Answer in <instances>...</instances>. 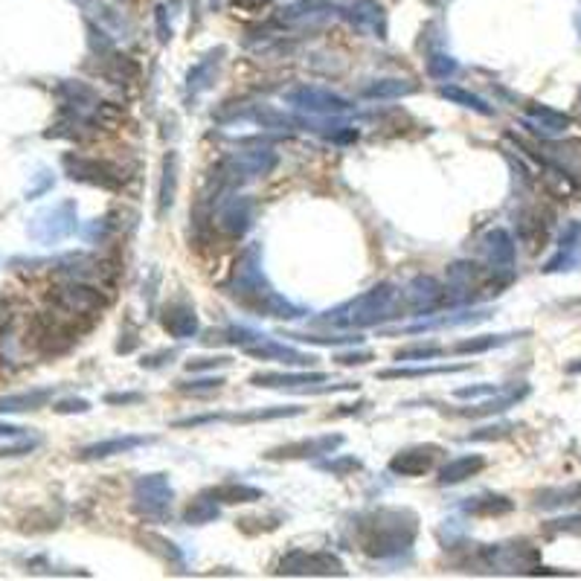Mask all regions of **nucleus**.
<instances>
[{
  "label": "nucleus",
  "mask_w": 581,
  "mask_h": 581,
  "mask_svg": "<svg viewBox=\"0 0 581 581\" xmlns=\"http://www.w3.org/2000/svg\"><path fill=\"white\" fill-rule=\"evenodd\" d=\"M360 549L372 558H393L413 547L416 514L402 509H378L360 518Z\"/></svg>",
  "instance_id": "obj_1"
},
{
  "label": "nucleus",
  "mask_w": 581,
  "mask_h": 581,
  "mask_svg": "<svg viewBox=\"0 0 581 581\" xmlns=\"http://www.w3.org/2000/svg\"><path fill=\"white\" fill-rule=\"evenodd\" d=\"M259 250L250 248L244 253V259L236 265V274H232V296L244 305L250 308L256 314H265V317H300V308H294L288 300H282V296L268 286L265 282V274L259 268Z\"/></svg>",
  "instance_id": "obj_2"
},
{
  "label": "nucleus",
  "mask_w": 581,
  "mask_h": 581,
  "mask_svg": "<svg viewBox=\"0 0 581 581\" xmlns=\"http://www.w3.org/2000/svg\"><path fill=\"white\" fill-rule=\"evenodd\" d=\"M402 317L398 314V291L390 282H381L372 291L355 296L346 305L329 312V322L340 329H367V326H378L384 320Z\"/></svg>",
  "instance_id": "obj_3"
},
{
  "label": "nucleus",
  "mask_w": 581,
  "mask_h": 581,
  "mask_svg": "<svg viewBox=\"0 0 581 581\" xmlns=\"http://www.w3.org/2000/svg\"><path fill=\"white\" fill-rule=\"evenodd\" d=\"M50 303L56 305V312L64 317H96L108 300L102 296L99 286L85 279H64L56 288H50Z\"/></svg>",
  "instance_id": "obj_4"
},
{
  "label": "nucleus",
  "mask_w": 581,
  "mask_h": 581,
  "mask_svg": "<svg viewBox=\"0 0 581 581\" xmlns=\"http://www.w3.org/2000/svg\"><path fill=\"white\" fill-rule=\"evenodd\" d=\"M79 222H76V204L73 201H59L50 210H41L32 222H30V239L44 244V248H53V244L70 239Z\"/></svg>",
  "instance_id": "obj_5"
},
{
  "label": "nucleus",
  "mask_w": 581,
  "mask_h": 581,
  "mask_svg": "<svg viewBox=\"0 0 581 581\" xmlns=\"http://www.w3.org/2000/svg\"><path fill=\"white\" fill-rule=\"evenodd\" d=\"M277 166V154L270 149H253V151H239L227 158L222 166H218V180L224 184H248L253 177H262Z\"/></svg>",
  "instance_id": "obj_6"
},
{
  "label": "nucleus",
  "mask_w": 581,
  "mask_h": 581,
  "mask_svg": "<svg viewBox=\"0 0 581 581\" xmlns=\"http://www.w3.org/2000/svg\"><path fill=\"white\" fill-rule=\"evenodd\" d=\"M134 506L149 521H163L172 509V486L163 474L140 477L134 486Z\"/></svg>",
  "instance_id": "obj_7"
},
{
  "label": "nucleus",
  "mask_w": 581,
  "mask_h": 581,
  "mask_svg": "<svg viewBox=\"0 0 581 581\" xmlns=\"http://www.w3.org/2000/svg\"><path fill=\"white\" fill-rule=\"evenodd\" d=\"M279 576H346L340 558L331 552H305L294 549L279 561Z\"/></svg>",
  "instance_id": "obj_8"
},
{
  "label": "nucleus",
  "mask_w": 581,
  "mask_h": 581,
  "mask_svg": "<svg viewBox=\"0 0 581 581\" xmlns=\"http://www.w3.org/2000/svg\"><path fill=\"white\" fill-rule=\"evenodd\" d=\"M61 163H64V169H68V175L73 180H79V184L102 186V189H120V184H123V177L116 175V169L108 163L79 158V154H64Z\"/></svg>",
  "instance_id": "obj_9"
},
{
  "label": "nucleus",
  "mask_w": 581,
  "mask_h": 581,
  "mask_svg": "<svg viewBox=\"0 0 581 581\" xmlns=\"http://www.w3.org/2000/svg\"><path fill=\"white\" fill-rule=\"evenodd\" d=\"M286 102L300 111H308V113H346L349 102L338 94H331V90H320V87H294L286 94Z\"/></svg>",
  "instance_id": "obj_10"
},
{
  "label": "nucleus",
  "mask_w": 581,
  "mask_h": 581,
  "mask_svg": "<svg viewBox=\"0 0 581 581\" xmlns=\"http://www.w3.org/2000/svg\"><path fill=\"white\" fill-rule=\"evenodd\" d=\"M343 445V436L340 433H329V436H314V439H300V442H291V445H282L268 450V459H314L322 454H331L334 448Z\"/></svg>",
  "instance_id": "obj_11"
},
{
  "label": "nucleus",
  "mask_w": 581,
  "mask_h": 581,
  "mask_svg": "<svg viewBox=\"0 0 581 581\" xmlns=\"http://www.w3.org/2000/svg\"><path fill=\"white\" fill-rule=\"evenodd\" d=\"M442 454L439 445H419V448H407L402 454H395L390 459V471L398 477H422L433 468L436 457Z\"/></svg>",
  "instance_id": "obj_12"
},
{
  "label": "nucleus",
  "mask_w": 581,
  "mask_h": 581,
  "mask_svg": "<svg viewBox=\"0 0 581 581\" xmlns=\"http://www.w3.org/2000/svg\"><path fill=\"white\" fill-rule=\"evenodd\" d=\"M581 262V222H570L558 236V250L544 265V274H558V270H573Z\"/></svg>",
  "instance_id": "obj_13"
},
{
  "label": "nucleus",
  "mask_w": 581,
  "mask_h": 581,
  "mask_svg": "<svg viewBox=\"0 0 581 581\" xmlns=\"http://www.w3.org/2000/svg\"><path fill=\"white\" fill-rule=\"evenodd\" d=\"M241 352L250 355V358H256V360H277V364H312V360H314L312 355L300 352V349L282 346V343L270 340V338H262L259 343L244 346Z\"/></svg>",
  "instance_id": "obj_14"
},
{
  "label": "nucleus",
  "mask_w": 581,
  "mask_h": 581,
  "mask_svg": "<svg viewBox=\"0 0 581 581\" xmlns=\"http://www.w3.org/2000/svg\"><path fill=\"white\" fill-rule=\"evenodd\" d=\"M483 250L488 256L495 274H512L514 268V241L506 230H492L483 241Z\"/></svg>",
  "instance_id": "obj_15"
},
{
  "label": "nucleus",
  "mask_w": 581,
  "mask_h": 581,
  "mask_svg": "<svg viewBox=\"0 0 581 581\" xmlns=\"http://www.w3.org/2000/svg\"><path fill=\"white\" fill-rule=\"evenodd\" d=\"M154 436H113V439H102V442H94L79 450V459L90 462V459H108L116 454H128L140 445H151Z\"/></svg>",
  "instance_id": "obj_16"
},
{
  "label": "nucleus",
  "mask_w": 581,
  "mask_h": 581,
  "mask_svg": "<svg viewBox=\"0 0 581 581\" xmlns=\"http://www.w3.org/2000/svg\"><path fill=\"white\" fill-rule=\"evenodd\" d=\"M163 329L172 334L177 340H186V338H195L198 331V314L195 308L186 305V303H172L166 305L163 312Z\"/></svg>",
  "instance_id": "obj_17"
},
{
  "label": "nucleus",
  "mask_w": 581,
  "mask_h": 581,
  "mask_svg": "<svg viewBox=\"0 0 581 581\" xmlns=\"http://www.w3.org/2000/svg\"><path fill=\"white\" fill-rule=\"evenodd\" d=\"M529 395V386L521 384V386H509V390H500L497 398H488V402L477 404L471 410H457V416H468V419H486V416H497V413L514 407L518 402Z\"/></svg>",
  "instance_id": "obj_18"
},
{
  "label": "nucleus",
  "mask_w": 581,
  "mask_h": 581,
  "mask_svg": "<svg viewBox=\"0 0 581 581\" xmlns=\"http://www.w3.org/2000/svg\"><path fill=\"white\" fill-rule=\"evenodd\" d=\"M445 300H448V294L431 277H416L407 288V303L416 308V312H433V308H439Z\"/></svg>",
  "instance_id": "obj_19"
},
{
  "label": "nucleus",
  "mask_w": 581,
  "mask_h": 581,
  "mask_svg": "<svg viewBox=\"0 0 581 581\" xmlns=\"http://www.w3.org/2000/svg\"><path fill=\"white\" fill-rule=\"evenodd\" d=\"M329 376L326 372H256L250 376L253 386H268V390H279V386H300V384H322Z\"/></svg>",
  "instance_id": "obj_20"
},
{
  "label": "nucleus",
  "mask_w": 581,
  "mask_h": 581,
  "mask_svg": "<svg viewBox=\"0 0 581 581\" xmlns=\"http://www.w3.org/2000/svg\"><path fill=\"white\" fill-rule=\"evenodd\" d=\"M53 402V390L50 386H38V390L27 393H12V395H0V416L6 413H30V410H41Z\"/></svg>",
  "instance_id": "obj_21"
},
{
  "label": "nucleus",
  "mask_w": 581,
  "mask_h": 581,
  "mask_svg": "<svg viewBox=\"0 0 581 581\" xmlns=\"http://www.w3.org/2000/svg\"><path fill=\"white\" fill-rule=\"evenodd\" d=\"M523 116H526L529 125L538 128V132H544V134H561L570 128V116L555 111V108H547V105H526Z\"/></svg>",
  "instance_id": "obj_22"
},
{
  "label": "nucleus",
  "mask_w": 581,
  "mask_h": 581,
  "mask_svg": "<svg viewBox=\"0 0 581 581\" xmlns=\"http://www.w3.org/2000/svg\"><path fill=\"white\" fill-rule=\"evenodd\" d=\"M250 201L248 198H232L224 204L222 215H218V227H222L227 236H241L244 230L250 227Z\"/></svg>",
  "instance_id": "obj_23"
},
{
  "label": "nucleus",
  "mask_w": 581,
  "mask_h": 581,
  "mask_svg": "<svg viewBox=\"0 0 581 581\" xmlns=\"http://www.w3.org/2000/svg\"><path fill=\"white\" fill-rule=\"evenodd\" d=\"M486 468V459L480 454H465V457H457L450 459L442 471H439V483L442 486H457L462 480H468V477L480 474Z\"/></svg>",
  "instance_id": "obj_24"
},
{
  "label": "nucleus",
  "mask_w": 581,
  "mask_h": 581,
  "mask_svg": "<svg viewBox=\"0 0 581 581\" xmlns=\"http://www.w3.org/2000/svg\"><path fill=\"white\" fill-rule=\"evenodd\" d=\"M462 509L474 514V518H497V514H509L514 503L500 495H483V497H468L462 503Z\"/></svg>",
  "instance_id": "obj_25"
},
{
  "label": "nucleus",
  "mask_w": 581,
  "mask_h": 581,
  "mask_svg": "<svg viewBox=\"0 0 581 581\" xmlns=\"http://www.w3.org/2000/svg\"><path fill=\"white\" fill-rule=\"evenodd\" d=\"M471 364H442V367H398V369H381L378 378H428V376H448V372H465Z\"/></svg>",
  "instance_id": "obj_26"
},
{
  "label": "nucleus",
  "mask_w": 581,
  "mask_h": 581,
  "mask_svg": "<svg viewBox=\"0 0 581 581\" xmlns=\"http://www.w3.org/2000/svg\"><path fill=\"white\" fill-rule=\"evenodd\" d=\"M210 495L215 503H256L262 500V492L253 486H244V483H224V486H215L210 488Z\"/></svg>",
  "instance_id": "obj_27"
},
{
  "label": "nucleus",
  "mask_w": 581,
  "mask_h": 581,
  "mask_svg": "<svg viewBox=\"0 0 581 581\" xmlns=\"http://www.w3.org/2000/svg\"><path fill=\"white\" fill-rule=\"evenodd\" d=\"M512 338L518 334H483V338H471V340H459L450 352H459V355H480V352H492L497 346H506Z\"/></svg>",
  "instance_id": "obj_28"
},
{
  "label": "nucleus",
  "mask_w": 581,
  "mask_h": 581,
  "mask_svg": "<svg viewBox=\"0 0 581 581\" xmlns=\"http://www.w3.org/2000/svg\"><path fill=\"white\" fill-rule=\"evenodd\" d=\"M439 96L448 99V102H457V105H462V108H471V111L483 113V116L492 113V108H488L480 96H474V94H468V90H462L457 85H442V87H439Z\"/></svg>",
  "instance_id": "obj_29"
},
{
  "label": "nucleus",
  "mask_w": 581,
  "mask_h": 581,
  "mask_svg": "<svg viewBox=\"0 0 581 581\" xmlns=\"http://www.w3.org/2000/svg\"><path fill=\"white\" fill-rule=\"evenodd\" d=\"M218 518V503L215 500H210V495H201V497H195L186 506V512H184V521L186 523H195V526H201V523H210V521H215Z\"/></svg>",
  "instance_id": "obj_30"
},
{
  "label": "nucleus",
  "mask_w": 581,
  "mask_h": 581,
  "mask_svg": "<svg viewBox=\"0 0 581 581\" xmlns=\"http://www.w3.org/2000/svg\"><path fill=\"white\" fill-rule=\"evenodd\" d=\"M407 94H416V85L402 82V79H384L364 87V96L369 99H390V96H407Z\"/></svg>",
  "instance_id": "obj_31"
},
{
  "label": "nucleus",
  "mask_w": 581,
  "mask_h": 581,
  "mask_svg": "<svg viewBox=\"0 0 581 581\" xmlns=\"http://www.w3.org/2000/svg\"><path fill=\"white\" fill-rule=\"evenodd\" d=\"M488 312H462V314H448V317H439V320H428V322H419V326H410L407 331H424V329H445V326H465V322H480L486 320Z\"/></svg>",
  "instance_id": "obj_32"
},
{
  "label": "nucleus",
  "mask_w": 581,
  "mask_h": 581,
  "mask_svg": "<svg viewBox=\"0 0 581 581\" xmlns=\"http://www.w3.org/2000/svg\"><path fill=\"white\" fill-rule=\"evenodd\" d=\"M175 163L177 158L169 154L163 163V186H160V213H166V206H172L175 201V184H177V175H175Z\"/></svg>",
  "instance_id": "obj_33"
},
{
  "label": "nucleus",
  "mask_w": 581,
  "mask_h": 581,
  "mask_svg": "<svg viewBox=\"0 0 581 581\" xmlns=\"http://www.w3.org/2000/svg\"><path fill=\"white\" fill-rule=\"evenodd\" d=\"M439 355H445V349L442 346H436V343H419V346H407V349H398L395 352V360H433Z\"/></svg>",
  "instance_id": "obj_34"
},
{
  "label": "nucleus",
  "mask_w": 581,
  "mask_h": 581,
  "mask_svg": "<svg viewBox=\"0 0 581 581\" xmlns=\"http://www.w3.org/2000/svg\"><path fill=\"white\" fill-rule=\"evenodd\" d=\"M213 64H218L215 56H210L206 61H201L198 68L189 70V90H192V94H201V90L210 87V82H206V79H210V68H213Z\"/></svg>",
  "instance_id": "obj_35"
},
{
  "label": "nucleus",
  "mask_w": 581,
  "mask_h": 581,
  "mask_svg": "<svg viewBox=\"0 0 581 581\" xmlns=\"http://www.w3.org/2000/svg\"><path fill=\"white\" fill-rule=\"evenodd\" d=\"M222 386H224V378H222V376H210V378H201V381H180L177 390H180V393L198 395V393H215V390H222Z\"/></svg>",
  "instance_id": "obj_36"
},
{
  "label": "nucleus",
  "mask_w": 581,
  "mask_h": 581,
  "mask_svg": "<svg viewBox=\"0 0 581 581\" xmlns=\"http://www.w3.org/2000/svg\"><path fill=\"white\" fill-rule=\"evenodd\" d=\"M41 445V439H35V436H27L23 433L18 442H12V445H0V457H23V454H32V450Z\"/></svg>",
  "instance_id": "obj_37"
},
{
  "label": "nucleus",
  "mask_w": 581,
  "mask_h": 581,
  "mask_svg": "<svg viewBox=\"0 0 581 581\" xmlns=\"http://www.w3.org/2000/svg\"><path fill=\"white\" fill-rule=\"evenodd\" d=\"M549 535H576L581 538V514H573V518H561V521H549L547 523Z\"/></svg>",
  "instance_id": "obj_38"
},
{
  "label": "nucleus",
  "mask_w": 581,
  "mask_h": 581,
  "mask_svg": "<svg viewBox=\"0 0 581 581\" xmlns=\"http://www.w3.org/2000/svg\"><path fill=\"white\" fill-rule=\"evenodd\" d=\"M428 73L433 76V79H448V76L457 73V61L450 56H433L428 64Z\"/></svg>",
  "instance_id": "obj_39"
},
{
  "label": "nucleus",
  "mask_w": 581,
  "mask_h": 581,
  "mask_svg": "<svg viewBox=\"0 0 581 581\" xmlns=\"http://www.w3.org/2000/svg\"><path fill=\"white\" fill-rule=\"evenodd\" d=\"M294 340H303V343H317V346H340V343H360L364 338H320V334H288Z\"/></svg>",
  "instance_id": "obj_40"
},
{
  "label": "nucleus",
  "mask_w": 581,
  "mask_h": 581,
  "mask_svg": "<svg viewBox=\"0 0 581 581\" xmlns=\"http://www.w3.org/2000/svg\"><path fill=\"white\" fill-rule=\"evenodd\" d=\"M230 358L227 355H215V358H189L186 369L189 372H204V369H215V367H227Z\"/></svg>",
  "instance_id": "obj_41"
},
{
  "label": "nucleus",
  "mask_w": 581,
  "mask_h": 581,
  "mask_svg": "<svg viewBox=\"0 0 581 581\" xmlns=\"http://www.w3.org/2000/svg\"><path fill=\"white\" fill-rule=\"evenodd\" d=\"M509 431H512V424H492V428L474 431V433H468L465 439H468V442H486V439H500V436H506Z\"/></svg>",
  "instance_id": "obj_42"
},
{
  "label": "nucleus",
  "mask_w": 581,
  "mask_h": 581,
  "mask_svg": "<svg viewBox=\"0 0 581 581\" xmlns=\"http://www.w3.org/2000/svg\"><path fill=\"white\" fill-rule=\"evenodd\" d=\"M503 386H495V384H477V386H459L457 395L459 398H480V395H497Z\"/></svg>",
  "instance_id": "obj_43"
},
{
  "label": "nucleus",
  "mask_w": 581,
  "mask_h": 581,
  "mask_svg": "<svg viewBox=\"0 0 581 581\" xmlns=\"http://www.w3.org/2000/svg\"><path fill=\"white\" fill-rule=\"evenodd\" d=\"M322 468L331 471V474H346V471H358V468H360V462H358L355 457H343V459L326 462V465H322Z\"/></svg>",
  "instance_id": "obj_44"
},
{
  "label": "nucleus",
  "mask_w": 581,
  "mask_h": 581,
  "mask_svg": "<svg viewBox=\"0 0 581 581\" xmlns=\"http://www.w3.org/2000/svg\"><path fill=\"white\" fill-rule=\"evenodd\" d=\"M56 410L59 413H87L90 404L85 402V398H64V402L56 404Z\"/></svg>",
  "instance_id": "obj_45"
},
{
  "label": "nucleus",
  "mask_w": 581,
  "mask_h": 581,
  "mask_svg": "<svg viewBox=\"0 0 581 581\" xmlns=\"http://www.w3.org/2000/svg\"><path fill=\"white\" fill-rule=\"evenodd\" d=\"M334 360H340V364H343V367H355V364L360 367V364H369V360H372V352H352V355H338V358H334Z\"/></svg>",
  "instance_id": "obj_46"
},
{
  "label": "nucleus",
  "mask_w": 581,
  "mask_h": 581,
  "mask_svg": "<svg viewBox=\"0 0 581 581\" xmlns=\"http://www.w3.org/2000/svg\"><path fill=\"white\" fill-rule=\"evenodd\" d=\"M105 402L108 404H134V402H143V395L140 393H125V395H105Z\"/></svg>",
  "instance_id": "obj_47"
},
{
  "label": "nucleus",
  "mask_w": 581,
  "mask_h": 581,
  "mask_svg": "<svg viewBox=\"0 0 581 581\" xmlns=\"http://www.w3.org/2000/svg\"><path fill=\"white\" fill-rule=\"evenodd\" d=\"M0 436H4V439H21L23 428H15V424H0Z\"/></svg>",
  "instance_id": "obj_48"
},
{
  "label": "nucleus",
  "mask_w": 581,
  "mask_h": 581,
  "mask_svg": "<svg viewBox=\"0 0 581 581\" xmlns=\"http://www.w3.org/2000/svg\"><path fill=\"white\" fill-rule=\"evenodd\" d=\"M567 372H570V376H581V358L573 360V364H567Z\"/></svg>",
  "instance_id": "obj_49"
}]
</instances>
